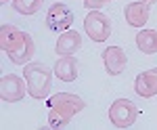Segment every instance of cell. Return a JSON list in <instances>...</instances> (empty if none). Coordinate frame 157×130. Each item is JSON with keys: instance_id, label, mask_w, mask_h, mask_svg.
<instances>
[{"instance_id": "obj_1", "label": "cell", "mask_w": 157, "mask_h": 130, "mask_svg": "<svg viewBox=\"0 0 157 130\" xmlns=\"http://www.w3.org/2000/svg\"><path fill=\"white\" fill-rule=\"evenodd\" d=\"M0 46L9 55V59L13 63H17V65L29 63L32 57H34V53H36L34 38L27 32H21L19 27L9 25V23H4L2 30H0Z\"/></svg>"}, {"instance_id": "obj_5", "label": "cell", "mask_w": 157, "mask_h": 130, "mask_svg": "<svg viewBox=\"0 0 157 130\" xmlns=\"http://www.w3.org/2000/svg\"><path fill=\"white\" fill-rule=\"evenodd\" d=\"M84 32L90 36L94 42H105L111 36V21L105 13L101 11H90L84 17Z\"/></svg>"}, {"instance_id": "obj_2", "label": "cell", "mask_w": 157, "mask_h": 130, "mask_svg": "<svg viewBox=\"0 0 157 130\" xmlns=\"http://www.w3.org/2000/svg\"><path fill=\"white\" fill-rule=\"evenodd\" d=\"M46 107H48L50 128H65L73 120V116L86 107V103L82 97L71 95V93H55L46 99Z\"/></svg>"}, {"instance_id": "obj_12", "label": "cell", "mask_w": 157, "mask_h": 130, "mask_svg": "<svg viewBox=\"0 0 157 130\" xmlns=\"http://www.w3.org/2000/svg\"><path fill=\"white\" fill-rule=\"evenodd\" d=\"M52 69H55V76L61 82H73V80H78L80 63H78V59L73 55H67V57H59Z\"/></svg>"}, {"instance_id": "obj_11", "label": "cell", "mask_w": 157, "mask_h": 130, "mask_svg": "<svg viewBox=\"0 0 157 130\" xmlns=\"http://www.w3.org/2000/svg\"><path fill=\"white\" fill-rule=\"evenodd\" d=\"M134 90H136V95L143 97V99L155 97L157 95V67L138 73L136 80H134Z\"/></svg>"}, {"instance_id": "obj_16", "label": "cell", "mask_w": 157, "mask_h": 130, "mask_svg": "<svg viewBox=\"0 0 157 130\" xmlns=\"http://www.w3.org/2000/svg\"><path fill=\"white\" fill-rule=\"evenodd\" d=\"M0 2H2V4H6V2H11V0H0Z\"/></svg>"}, {"instance_id": "obj_14", "label": "cell", "mask_w": 157, "mask_h": 130, "mask_svg": "<svg viewBox=\"0 0 157 130\" xmlns=\"http://www.w3.org/2000/svg\"><path fill=\"white\" fill-rule=\"evenodd\" d=\"M42 6H44V0H13V9L25 17L36 15Z\"/></svg>"}, {"instance_id": "obj_4", "label": "cell", "mask_w": 157, "mask_h": 130, "mask_svg": "<svg viewBox=\"0 0 157 130\" xmlns=\"http://www.w3.org/2000/svg\"><path fill=\"white\" fill-rule=\"evenodd\" d=\"M140 111L130 99H115L109 107V122L115 128H130L138 120Z\"/></svg>"}, {"instance_id": "obj_9", "label": "cell", "mask_w": 157, "mask_h": 130, "mask_svg": "<svg viewBox=\"0 0 157 130\" xmlns=\"http://www.w3.org/2000/svg\"><path fill=\"white\" fill-rule=\"evenodd\" d=\"M103 65L109 76H120L128 65V57L120 46H107L103 50Z\"/></svg>"}, {"instance_id": "obj_3", "label": "cell", "mask_w": 157, "mask_h": 130, "mask_svg": "<svg viewBox=\"0 0 157 130\" xmlns=\"http://www.w3.org/2000/svg\"><path fill=\"white\" fill-rule=\"evenodd\" d=\"M52 76H55V69L46 67L44 63H36V61L25 63L23 78H25V82H27L29 97L38 99V101L48 99L50 88H52Z\"/></svg>"}, {"instance_id": "obj_13", "label": "cell", "mask_w": 157, "mask_h": 130, "mask_svg": "<svg viewBox=\"0 0 157 130\" xmlns=\"http://www.w3.org/2000/svg\"><path fill=\"white\" fill-rule=\"evenodd\" d=\"M136 46L145 55H157V30H140L136 34Z\"/></svg>"}, {"instance_id": "obj_8", "label": "cell", "mask_w": 157, "mask_h": 130, "mask_svg": "<svg viewBox=\"0 0 157 130\" xmlns=\"http://www.w3.org/2000/svg\"><path fill=\"white\" fill-rule=\"evenodd\" d=\"M157 0H138V2H130L124 6V17L126 23L132 27H143L147 25L149 17H151V6L155 4Z\"/></svg>"}, {"instance_id": "obj_10", "label": "cell", "mask_w": 157, "mask_h": 130, "mask_svg": "<svg viewBox=\"0 0 157 130\" xmlns=\"http://www.w3.org/2000/svg\"><path fill=\"white\" fill-rule=\"evenodd\" d=\"M82 48V36L75 30H65L63 34H59L57 44H55V53L59 57H67V55H75Z\"/></svg>"}, {"instance_id": "obj_6", "label": "cell", "mask_w": 157, "mask_h": 130, "mask_svg": "<svg viewBox=\"0 0 157 130\" xmlns=\"http://www.w3.org/2000/svg\"><path fill=\"white\" fill-rule=\"evenodd\" d=\"M73 23V13L65 2H55L46 11V27L55 34H63Z\"/></svg>"}, {"instance_id": "obj_15", "label": "cell", "mask_w": 157, "mask_h": 130, "mask_svg": "<svg viewBox=\"0 0 157 130\" xmlns=\"http://www.w3.org/2000/svg\"><path fill=\"white\" fill-rule=\"evenodd\" d=\"M111 0H84V6L90 11H101L105 4H109Z\"/></svg>"}, {"instance_id": "obj_7", "label": "cell", "mask_w": 157, "mask_h": 130, "mask_svg": "<svg viewBox=\"0 0 157 130\" xmlns=\"http://www.w3.org/2000/svg\"><path fill=\"white\" fill-rule=\"evenodd\" d=\"M27 93V82H25V78L21 80L19 76H15V73H6V76H2V80H0V97H2V101H6V103H17V101H21Z\"/></svg>"}]
</instances>
